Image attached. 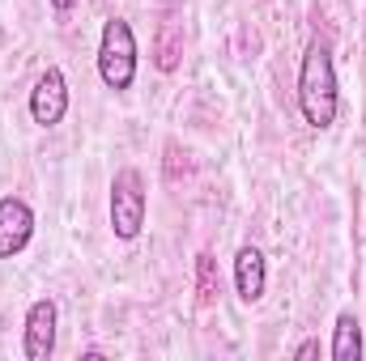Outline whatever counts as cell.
Segmentation results:
<instances>
[{
	"mask_svg": "<svg viewBox=\"0 0 366 361\" xmlns=\"http://www.w3.org/2000/svg\"><path fill=\"white\" fill-rule=\"evenodd\" d=\"M315 353H320V340H302L294 357H298V361H311V357H315Z\"/></svg>",
	"mask_w": 366,
	"mask_h": 361,
	"instance_id": "8fae6325",
	"label": "cell"
},
{
	"mask_svg": "<svg viewBox=\"0 0 366 361\" xmlns=\"http://www.w3.org/2000/svg\"><path fill=\"white\" fill-rule=\"evenodd\" d=\"M34 238V208L21 195H0V260H13Z\"/></svg>",
	"mask_w": 366,
	"mask_h": 361,
	"instance_id": "5b68a950",
	"label": "cell"
},
{
	"mask_svg": "<svg viewBox=\"0 0 366 361\" xmlns=\"http://www.w3.org/2000/svg\"><path fill=\"white\" fill-rule=\"evenodd\" d=\"M73 4H77V0H51V9H56V13H69Z\"/></svg>",
	"mask_w": 366,
	"mask_h": 361,
	"instance_id": "7c38bea8",
	"label": "cell"
},
{
	"mask_svg": "<svg viewBox=\"0 0 366 361\" xmlns=\"http://www.w3.org/2000/svg\"><path fill=\"white\" fill-rule=\"evenodd\" d=\"M98 77L102 86L115 93L132 90L137 81V34L124 17H111L102 26V39H98Z\"/></svg>",
	"mask_w": 366,
	"mask_h": 361,
	"instance_id": "7a4b0ae2",
	"label": "cell"
},
{
	"mask_svg": "<svg viewBox=\"0 0 366 361\" xmlns=\"http://www.w3.org/2000/svg\"><path fill=\"white\" fill-rule=\"evenodd\" d=\"M328 353H332V361H362V327H358L354 310H341V315H337Z\"/></svg>",
	"mask_w": 366,
	"mask_h": 361,
	"instance_id": "ba28073f",
	"label": "cell"
},
{
	"mask_svg": "<svg viewBox=\"0 0 366 361\" xmlns=\"http://www.w3.org/2000/svg\"><path fill=\"white\" fill-rule=\"evenodd\" d=\"M217 293H222L217 260L204 251V255H196V298H200V306H213V302H217Z\"/></svg>",
	"mask_w": 366,
	"mask_h": 361,
	"instance_id": "30bf717a",
	"label": "cell"
},
{
	"mask_svg": "<svg viewBox=\"0 0 366 361\" xmlns=\"http://www.w3.org/2000/svg\"><path fill=\"white\" fill-rule=\"evenodd\" d=\"M183 60V26L179 21H162L154 34V68L158 73H175Z\"/></svg>",
	"mask_w": 366,
	"mask_h": 361,
	"instance_id": "9c48e42d",
	"label": "cell"
},
{
	"mask_svg": "<svg viewBox=\"0 0 366 361\" xmlns=\"http://www.w3.org/2000/svg\"><path fill=\"white\" fill-rule=\"evenodd\" d=\"M264 285H269V268H264L260 247H239V255H234V293L252 306V302L264 298Z\"/></svg>",
	"mask_w": 366,
	"mask_h": 361,
	"instance_id": "52a82bcc",
	"label": "cell"
},
{
	"mask_svg": "<svg viewBox=\"0 0 366 361\" xmlns=\"http://www.w3.org/2000/svg\"><path fill=\"white\" fill-rule=\"evenodd\" d=\"M56 323H60V310L51 298H34L26 306V332H21L26 361H47L56 353Z\"/></svg>",
	"mask_w": 366,
	"mask_h": 361,
	"instance_id": "277c9868",
	"label": "cell"
},
{
	"mask_svg": "<svg viewBox=\"0 0 366 361\" xmlns=\"http://www.w3.org/2000/svg\"><path fill=\"white\" fill-rule=\"evenodd\" d=\"M337 106H341V93H337L332 51L324 39H311L302 51V64H298V111L315 132H324V128H332Z\"/></svg>",
	"mask_w": 366,
	"mask_h": 361,
	"instance_id": "6da1fadb",
	"label": "cell"
},
{
	"mask_svg": "<svg viewBox=\"0 0 366 361\" xmlns=\"http://www.w3.org/2000/svg\"><path fill=\"white\" fill-rule=\"evenodd\" d=\"M145 213H149V195H145V179L137 166L115 171L111 179V234L132 243L145 230Z\"/></svg>",
	"mask_w": 366,
	"mask_h": 361,
	"instance_id": "3957f363",
	"label": "cell"
},
{
	"mask_svg": "<svg viewBox=\"0 0 366 361\" xmlns=\"http://www.w3.org/2000/svg\"><path fill=\"white\" fill-rule=\"evenodd\" d=\"M64 115H69V81L60 68H47L30 90V119L39 128H56Z\"/></svg>",
	"mask_w": 366,
	"mask_h": 361,
	"instance_id": "8992f818",
	"label": "cell"
}]
</instances>
